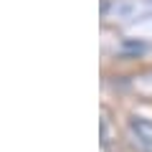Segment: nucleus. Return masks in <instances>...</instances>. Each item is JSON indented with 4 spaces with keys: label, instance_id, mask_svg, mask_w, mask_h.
I'll use <instances>...</instances> for the list:
<instances>
[{
    "label": "nucleus",
    "instance_id": "nucleus-1",
    "mask_svg": "<svg viewBox=\"0 0 152 152\" xmlns=\"http://www.w3.org/2000/svg\"><path fill=\"white\" fill-rule=\"evenodd\" d=\"M127 132H129L132 145L140 152H152V119L132 117L129 124H127Z\"/></svg>",
    "mask_w": 152,
    "mask_h": 152
}]
</instances>
